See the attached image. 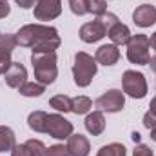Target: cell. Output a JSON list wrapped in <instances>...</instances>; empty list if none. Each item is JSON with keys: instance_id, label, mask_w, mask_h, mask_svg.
Instances as JSON below:
<instances>
[{"instance_id": "obj_31", "label": "cell", "mask_w": 156, "mask_h": 156, "mask_svg": "<svg viewBox=\"0 0 156 156\" xmlns=\"http://www.w3.org/2000/svg\"><path fill=\"white\" fill-rule=\"evenodd\" d=\"M9 11H11V7L7 4V0H0V18H5L9 15Z\"/></svg>"}, {"instance_id": "obj_11", "label": "cell", "mask_w": 156, "mask_h": 156, "mask_svg": "<svg viewBox=\"0 0 156 156\" xmlns=\"http://www.w3.org/2000/svg\"><path fill=\"white\" fill-rule=\"evenodd\" d=\"M45 145L42 140H37V138H31L24 144H16L13 149H11V156H44L45 154Z\"/></svg>"}, {"instance_id": "obj_38", "label": "cell", "mask_w": 156, "mask_h": 156, "mask_svg": "<svg viewBox=\"0 0 156 156\" xmlns=\"http://www.w3.org/2000/svg\"><path fill=\"white\" fill-rule=\"evenodd\" d=\"M0 37H2V33H0Z\"/></svg>"}, {"instance_id": "obj_10", "label": "cell", "mask_w": 156, "mask_h": 156, "mask_svg": "<svg viewBox=\"0 0 156 156\" xmlns=\"http://www.w3.org/2000/svg\"><path fill=\"white\" fill-rule=\"evenodd\" d=\"M133 22L145 29V27H151L153 24H156V7L151 4H142L138 5L134 11H133Z\"/></svg>"}, {"instance_id": "obj_15", "label": "cell", "mask_w": 156, "mask_h": 156, "mask_svg": "<svg viewBox=\"0 0 156 156\" xmlns=\"http://www.w3.org/2000/svg\"><path fill=\"white\" fill-rule=\"evenodd\" d=\"M83 125L87 129L89 134L93 136H100L104 131H105V116L102 111H93V113H87V116L83 120Z\"/></svg>"}, {"instance_id": "obj_9", "label": "cell", "mask_w": 156, "mask_h": 156, "mask_svg": "<svg viewBox=\"0 0 156 156\" xmlns=\"http://www.w3.org/2000/svg\"><path fill=\"white\" fill-rule=\"evenodd\" d=\"M107 35V31H105V27H104V24L96 18V20H93V22H87V24H83L82 27H80V31H78V37L82 42H85V44H94V42H100V40L104 38Z\"/></svg>"}, {"instance_id": "obj_12", "label": "cell", "mask_w": 156, "mask_h": 156, "mask_svg": "<svg viewBox=\"0 0 156 156\" xmlns=\"http://www.w3.org/2000/svg\"><path fill=\"white\" fill-rule=\"evenodd\" d=\"M94 60L98 64L105 66V67L118 64V60H120V49H118V45H115V44H104V45H100L96 49V53H94Z\"/></svg>"}, {"instance_id": "obj_27", "label": "cell", "mask_w": 156, "mask_h": 156, "mask_svg": "<svg viewBox=\"0 0 156 156\" xmlns=\"http://www.w3.org/2000/svg\"><path fill=\"white\" fill-rule=\"evenodd\" d=\"M44 156H71L67 151V145H62V144H55L51 147L45 149V154Z\"/></svg>"}, {"instance_id": "obj_14", "label": "cell", "mask_w": 156, "mask_h": 156, "mask_svg": "<svg viewBox=\"0 0 156 156\" xmlns=\"http://www.w3.org/2000/svg\"><path fill=\"white\" fill-rule=\"evenodd\" d=\"M67 151L71 156H89L91 151V144L87 140V136L83 134H71L67 138Z\"/></svg>"}, {"instance_id": "obj_4", "label": "cell", "mask_w": 156, "mask_h": 156, "mask_svg": "<svg viewBox=\"0 0 156 156\" xmlns=\"http://www.w3.org/2000/svg\"><path fill=\"white\" fill-rule=\"evenodd\" d=\"M149 49H151L149 37L136 33L127 42V60L131 64H136V66H149V60H151Z\"/></svg>"}, {"instance_id": "obj_36", "label": "cell", "mask_w": 156, "mask_h": 156, "mask_svg": "<svg viewBox=\"0 0 156 156\" xmlns=\"http://www.w3.org/2000/svg\"><path fill=\"white\" fill-rule=\"evenodd\" d=\"M149 66H151V69L156 73V55H154V56H151V60H149Z\"/></svg>"}, {"instance_id": "obj_1", "label": "cell", "mask_w": 156, "mask_h": 156, "mask_svg": "<svg viewBox=\"0 0 156 156\" xmlns=\"http://www.w3.org/2000/svg\"><path fill=\"white\" fill-rule=\"evenodd\" d=\"M15 35L20 47H29L33 53H51L62 44L58 29L45 24H26Z\"/></svg>"}, {"instance_id": "obj_35", "label": "cell", "mask_w": 156, "mask_h": 156, "mask_svg": "<svg viewBox=\"0 0 156 156\" xmlns=\"http://www.w3.org/2000/svg\"><path fill=\"white\" fill-rule=\"evenodd\" d=\"M131 138H133V142H134V144H140V138H142V136H140V133H136V131H134V133L131 134Z\"/></svg>"}, {"instance_id": "obj_37", "label": "cell", "mask_w": 156, "mask_h": 156, "mask_svg": "<svg viewBox=\"0 0 156 156\" xmlns=\"http://www.w3.org/2000/svg\"><path fill=\"white\" fill-rule=\"evenodd\" d=\"M151 140H153V142H156V127H153V129H151Z\"/></svg>"}, {"instance_id": "obj_25", "label": "cell", "mask_w": 156, "mask_h": 156, "mask_svg": "<svg viewBox=\"0 0 156 156\" xmlns=\"http://www.w3.org/2000/svg\"><path fill=\"white\" fill-rule=\"evenodd\" d=\"M16 45H18V42H16V35L5 33V35L0 37V47H4V49H7V51L13 53V49H15Z\"/></svg>"}, {"instance_id": "obj_2", "label": "cell", "mask_w": 156, "mask_h": 156, "mask_svg": "<svg viewBox=\"0 0 156 156\" xmlns=\"http://www.w3.org/2000/svg\"><path fill=\"white\" fill-rule=\"evenodd\" d=\"M56 53H31V66H33V73L35 80L44 83V85H51L56 76H58V67H56Z\"/></svg>"}, {"instance_id": "obj_23", "label": "cell", "mask_w": 156, "mask_h": 156, "mask_svg": "<svg viewBox=\"0 0 156 156\" xmlns=\"http://www.w3.org/2000/svg\"><path fill=\"white\" fill-rule=\"evenodd\" d=\"M87 13L102 16L104 13H107V0H87Z\"/></svg>"}, {"instance_id": "obj_33", "label": "cell", "mask_w": 156, "mask_h": 156, "mask_svg": "<svg viewBox=\"0 0 156 156\" xmlns=\"http://www.w3.org/2000/svg\"><path fill=\"white\" fill-rule=\"evenodd\" d=\"M149 113H153V115L156 116V96L153 98V100H151V105H149Z\"/></svg>"}, {"instance_id": "obj_3", "label": "cell", "mask_w": 156, "mask_h": 156, "mask_svg": "<svg viewBox=\"0 0 156 156\" xmlns=\"http://www.w3.org/2000/svg\"><path fill=\"white\" fill-rule=\"evenodd\" d=\"M98 71V62L85 51H78L73 64V78L78 87H87Z\"/></svg>"}, {"instance_id": "obj_34", "label": "cell", "mask_w": 156, "mask_h": 156, "mask_svg": "<svg viewBox=\"0 0 156 156\" xmlns=\"http://www.w3.org/2000/svg\"><path fill=\"white\" fill-rule=\"evenodd\" d=\"M149 45H151V47L156 51V31L151 35V38H149Z\"/></svg>"}, {"instance_id": "obj_28", "label": "cell", "mask_w": 156, "mask_h": 156, "mask_svg": "<svg viewBox=\"0 0 156 156\" xmlns=\"http://www.w3.org/2000/svg\"><path fill=\"white\" fill-rule=\"evenodd\" d=\"M96 18H98V20H100V22L104 24L105 31H109V29H111V27H113L115 24H118V22H120L116 15H115V13H109V11H107V13H104L102 16H96Z\"/></svg>"}, {"instance_id": "obj_8", "label": "cell", "mask_w": 156, "mask_h": 156, "mask_svg": "<svg viewBox=\"0 0 156 156\" xmlns=\"http://www.w3.org/2000/svg\"><path fill=\"white\" fill-rule=\"evenodd\" d=\"M33 13L35 18L42 22L55 20L62 15V0H37Z\"/></svg>"}, {"instance_id": "obj_13", "label": "cell", "mask_w": 156, "mask_h": 156, "mask_svg": "<svg viewBox=\"0 0 156 156\" xmlns=\"http://www.w3.org/2000/svg\"><path fill=\"white\" fill-rule=\"evenodd\" d=\"M26 78H27V69H26L20 62H13L11 67H9V69L5 71V75H4L5 83H7L9 87H13V89H18L24 82H27Z\"/></svg>"}, {"instance_id": "obj_20", "label": "cell", "mask_w": 156, "mask_h": 156, "mask_svg": "<svg viewBox=\"0 0 156 156\" xmlns=\"http://www.w3.org/2000/svg\"><path fill=\"white\" fill-rule=\"evenodd\" d=\"M91 107H93V100L89 96L80 94L71 100V113H75V115H87L91 111Z\"/></svg>"}, {"instance_id": "obj_24", "label": "cell", "mask_w": 156, "mask_h": 156, "mask_svg": "<svg viewBox=\"0 0 156 156\" xmlns=\"http://www.w3.org/2000/svg\"><path fill=\"white\" fill-rule=\"evenodd\" d=\"M13 60H11V51L0 47V75H5V71L11 67Z\"/></svg>"}, {"instance_id": "obj_5", "label": "cell", "mask_w": 156, "mask_h": 156, "mask_svg": "<svg viewBox=\"0 0 156 156\" xmlns=\"http://www.w3.org/2000/svg\"><path fill=\"white\" fill-rule=\"evenodd\" d=\"M122 89L131 98H136V100L145 98V94H147V80L144 76V73L127 69L122 75Z\"/></svg>"}, {"instance_id": "obj_16", "label": "cell", "mask_w": 156, "mask_h": 156, "mask_svg": "<svg viewBox=\"0 0 156 156\" xmlns=\"http://www.w3.org/2000/svg\"><path fill=\"white\" fill-rule=\"evenodd\" d=\"M107 37L109 40L115 44V45H127V42L131 40V29L125 26V24H122V22H118L115 24L109 31H107Z\"/></svg>"}, {"instance_id": "obj_6", "label": "cell", "mask_w": 156, "mask_h": 156, "mask_svg": "<svg viewBox=\"0 0 156 156\" xmlns=\"http://www.w3.org/2000/svg\"><path fill=\"white\" fill-rule=\"evenodd\" d=\"M94 105L102 113H120L125 105V96L120 89H109L94 100Z\"/></svg>"}, {"instance_id": "obj_19", "label": "cell", "mask_w": 156, "mask_h": 156, "mask_svg": "<svg viewBox=\"0 0 156 156\" xmlns=\"http://www.w3.org/2000/svg\"><path fill=\"white\" fill-rule=\"evenodd\" d=\"M18 93L22 96H27V98H33V96H42L45 93V85L40 83V82H24L20 87H18Z\"/></svg>"}, {"instance_id": "obj_21", "label": "cell", "mask_w": 156, "mask_h": 156, "mask_svg": "<svg viewBox=\"0 0 156 156\" xmlns=\"http://www.w3.org/2000/svg\"><path fill=\"white\" fill-rule=\"evenodd\" d=\"M71 100L73 98H69L67 94H55L49 100V105L58 113H71Z\"/></svg>"}, {"instance_id": "obj_7", "label": "cell", "mask_w": 156, "mask_h": 156, "mask_svg": "<svg viewBox=\"0 0 156 156\" xmlns=\"http://www.w3.org/2000/svg\"><path fill=\"white\" fill-rule=\"evenodd\" d=\"M47 134L55 140H67L73 134V123L58 113L49 115L47 116Z\"/></svg>"}, {"instance_id": "obj_32", "label": "cell", "mask_w": 156, "mask_h": 156, "mask_svg": "<svg viewBox=\"0 0 156 156\" xmlns=\"http://www.w3.org/2000/svg\"><path fill=\"white\" fill-rule=\"evenodd\" d=\"M15 2H16V5L22 7V9H31V7L37 4V0H15Z\"/></svg>"}, {"instance_id": "obj_17", "label": "cell", "mask_w": 156, "mask_h": 156, "mask_svg": "<svg viewBox=\"0 0 156 156\" xmlns=\"http://www.w3.org/2000/svg\"><path fill=\"white\" fill-rule=\"evenodd\" d=\"M47 113L45 111H33L27 116V125L35 133H47Z\"/></svg>"}, {"instance_id": "obj_26", "label": "cell", "mask_w": 156, "mask_h": 156, "mask_svg": "<svg viewBox=\"0 0 156 156\" xmlns=\"http://www.w3.org/2000/svg\"><path fill=\"white\" fill-rule=\"evenodd\" d=\"M69 7L76 16L87 15V0H69Z\"/></svg>"}, {"instance_id": "obj_22", "label": "cell", "mask_w": 156, "mask_h": 156, "mask_svg": "<svg viewBox=\"0 0 156 156\" xmlns=\"http://www.w3.org/2000/svg\"><path fill=\"white\" fill-rule=\"evenodd\" d=\"M96 156H127V149H125L123 144L113 142V144H109V145L100 147V151L96 153Z\"/></svg>"}, {"instance_id": "obj_18", "label": "cell", "mask_w": 156, "mask_h": 156, "mask_svg": "<svg viewBox=\"0 0 156 156\" xmlns=\"http://www.w3.org/2000/svg\"><path fill=\"white\" fill-rule=\"evenodd\" d=\"M16 145V136L11 127L0 125V153H11V149Z\"/></svg>"}, {"instance_id": "obj_30", "label": "cell", "mask_w": 156, "mask_h": 156, "mask_svg": "<svg viewBox=\"0 0 156 156\" xmlns=\"http://www.w3.org/2000/svg\"><path fill=\"white\" fill-rule=\"evenodd\" d=\"M144 127L149 129V131H151L153 127H156V116L153 115V113H149V111L144 115Z\"/></svg>"}, {"instance_id": "obj_29", "label": "cell", "mask_w": 156, "mask_h": 156, "mask_svg": "<svg viewBox=\"0 0 156 156\" xmlns=\"http://www.w3.org/2000/svg\"><path fill=\"white\" fill-rule=\"evenodd\" d=\"M133 156H154L153 149L145 144H136L134 151H133Z\"/></svg>"}]
</instances>
